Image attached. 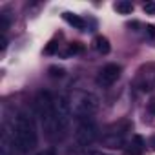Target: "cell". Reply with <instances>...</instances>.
Listing matches in <instances>:
<instances>
[{
  "mask_svg": "<svg viewBox=\"0 0 155 155\" xmlns=\"http://www.w3.org/2000/svg\"><path fill=\"white\" fill-rule=\"evenodd\" d=\"M35 113L49 139L60 137L58 124H57V113H55V101L49 91H38L35 97Z\"/></svg>",
  "mask_w": 155,
  "mask_h": 155,
  "instance_id": "obj_1",
  "label": "cell"
},
{
  "mask_svg": "<svg viewBox=\"0 0 155 155\" xmlns=\"http://www.w3.org/2000/svg\"><path fill=\"white\" fill-rule=\"evenodd\" d=\"M13 146L20 153H29L37 146V130L29 115L18 113L13 126Z\"/></svg>",
  "mask_w": 155,
  "mask_h": 155,
  "instance_id": "obj_2",
  "label": "cell"
},
{
  "mask_svg": "<svg viewBox=\"0 0 155 155\" xmlns=\"http://www.w3.org/2000/svg\"><path fill=\"white\" fill-rule=\"evenodd\" d=\"M97 108H99V99L93 93H77L71 99V110L77 115V119L93 115Z\"/></svg>",
  "mask_w": 155,
  "mask_h": 155,
  "instance_id": "obj_3",
  "label": "cell"
},
{
  "mask_svg": "<svg viewBox=\"0 0 155 155\" xmlns=\"http://www.w3.org/2000/svg\"><path fill=\"white\" fill-rule=\"evenodd\" d=\"M55 113H57V124H58V131L60 135H64L71 124V115H73V110H71V99L66 97V95H60L57 101H55Z\"/></svg>",
  "mask_w": 155,
  "mask_h": 155,
  "instance_id": "obj_4",
  "label": "cell"
},
{
  "mask_svg": "<svg viewBox=\"0 0 155 155\" xmlns=\"http://www.w3.org/2000/svg\"><path fill=\"white\" fill-rule=\"evenodd\" d=\"M97 135H99V128L90 117L79 119V124H77V130H75V139L81 146H90L97 139Z\"/></svg>",
  "mask_w": 155,
  "mask_h": 155,
  "instance_id": "obj_5",
  "label": "cell"
},
{
  "mask_svg": "<svg viewBox=\"0 0 155 155\" xmlns=\"http://www.w3.org/2000/svg\"><path fill=\"white\" fill-rule=\"evenodd\" d=\"M120 77V68L117 64H108L104 66L101 71H99V77H97V82L104 88L111 86L113 82H117V79Z\"/></svg>",
  "mask_w": 155,
  "mask_h": 155,
  "instance_id": "obj_6",
  "label": "cell"
},
{
  "mask_svg": "<svg viewBox=\"0 0 155 155\" xmlns=\"http://www.w3.org/2000/svg\"><path fill=\"white\" fill-rule=\"evenodd\" d=\"M142 151H144V140H142V137L135 135L131 146L124 151V155H142Z\"/></svg>",
  "mask_w": 155,
  "mask_h": 155,
  "instance_id": "obj_7",
  "label": "cell"
},
{
  "mask_svg": "<svg viewBox=\"0 0 155 155\" xmlns=\"http://www.w3.org/2000/svg\"><path fill=\"white\" fill-rule=\"evenodd\" d=\"M93 46H95V49L99 51V53H102V55H108L110 53V49H111V46H110V40L106 38V37H95V40H93Z\"/></svg>",
  "mask_w": 155,
  "mask_h": 155,
  "instance_id": "obj_8",
  "label": "cell"
},
{
  "mask_svg": "<svg viewBox=\"0 0 155 155\" xmlns=\"http://www.w3.org/2000/svg\"><path fill=\"white\" fill-rule=\"evenodd\" d=\"M64 20H66L69 26L77 28V29H84V28H86V22H84L79 15H73V13H64Z\"/></svg>",
  "mask_w": 155,
  "mask_h": 155,
  "instance_id": "obj_9",
  "label": "cell"
},
{
  "mask_svg": "<svg viewBox=\"0 0 155 155\" xmlns=\"http://www.w3.org/2000/svg\"><path fill=\"white\" fill-rule=\"evenodd\" d=\"M115 9L120 15H130L133 11V6H131V2H128V0H120V2L115 4Z\"/></svg>",
  "mask_w": 155,
  "mask_h": 155,
  "instance_id": "obj_10",
  "label": "cell"
},
{
  "mask_svg": "<svg viewBox=\"0 0 155 155\" xmlns=\"http://www.w3.org/2000/svg\"><path fill=\"white\" fill-rule=\"evenodd\" d=\"M64 68H58V66H51L49 68V75L53 77V79H60V77H64Z\"/></svg>",
  "mask_w": 155,
  "mask_h": 155,
  "instance_id": "obj_11",
  "label": "cell"
},
{
  "mask_svg": "<svg viewBox=\"0 0 155 155\" xmlns=\"http://www.w3.org/2000/svg\"><path fill=\"white\" fill-rule=\"evenodd\" d=\"M8 28H9V20H8V17H6V15H0V31L6 33Z\"/></svg>",
  "mask_w": 155,
  "mask_h": 155,
  "instance_id": "obj_12",
  "label": "cell"
},
{
  "mask_svg": "<svg viewBox=\"0 0 155 155\" xmlns=\"http://www.w3.org/2000/svg\"><path fill=\"white\" fill-rule=\"evenodd\" d=\"M81 51H82V46L79 42H73L69 46V49H68V55H75V53H81Z\"/></svg>",
  "mask_w": 155,
  "mask_h": 155,
  "instance_id": "obj_13",
  "label": "cell"
},
{
  "mask_svg": "<svg viewBox=\"0 0 155 155\" xmlns=\"http://www.w3.org/2000/svg\"><path fill=\"white\" fill-rule=\"evenodd\" d=\"M142 9H144L146 15H155V2H146L142 6Z\"/></svg>",
  "mask_w": 155,
  "mask_h": 155,
  "instance_id": "obj_14",
  "label": "cell"
},
{
  "mask_svg": "<svg viewBox=\"0 0 155 155\" xmlns=\"http://www.w3.org/2000/svg\"><path fill=\"white\" fill-rule=\"evenodd\" d=\"M148 113H150V115H155V99H151V101L148 102Z\"/></svg>",
  "mask_w": 155,
  "mask_h": 155,
  "instance_id": "obj_15",
  "label": "cell"
},
{
  "mask_svg": "<svg viewBox=\"0 0 155 155\" xmlns=\"http://www.w3.org/2000/svg\"><path fill=\"white\" fill-rule=\"evenodd\" d=\"M6 48H8V38H6V37L2 35V38H0V49H2V51H4Z\"/></svg>",
  "mask_w": 155,
  "mask_h": 155,
  "instance_id": "obj_16",
  "label": "cell"
},
{
  "mask_svg": "<svg viewBox=\"0 0 155 155\" xmlns=\"http://www.w3.org/2000/svg\"><path fill=\"white\" fill-rule=\"evenodd\" d=\"M55 48H57V44H55V42H51V44L46 48V53H53V51H55Z\"/></svg>",
  "mask_w": 155,
  "mask_h": 155,
  "instance_id": "obj_17",
  "label": "cell"
},
{
  "mask_svg": "<svg viewBox=\"0 0 155 155\" xmlns=\"http://www.w3.org/2000/svg\"><path fill=\"white\" fill-rule=\"evenodd\" d=\"M146 29H148V35H150V37H155V28H153V26H148Z\"/></svg>",
  "mask_w": 155,
  "mask_h": 155,
  "instance_id": "obj_18",
  "label": "cell"
},
{
  "mask_svg": "<svg viewBox=\"0 0 155 155\" xmlns=\"http://www.w3.org/2000/svg\"><path fill=\"white\" fill-rule=\"evenodd\" d=\"M38 155H55V151H51V150H46V151H40Z\"/></svg>",
  "mask_w": 155,
  "mask_h": 155,
  "instance_id": "obj_19",
  "label": "cell"
},
{
  "mask_svg": "<svg viewBox=\"0 0 155 155\" xmlns=\"http://www.w3.org/2000/svg\"><path fill=\"white\" fill-rule=\"evenodd\" d=\"M150 146L155 150V135H153V137H150Z\"/></svg>",
  "mask_w": 155,
  "mask_h": 155,
  "instance_id": "obj_20",
  "label": "cell"
},
{
  "mask_svg": "<svg viewBox=\"0 0 155 155\" xmlns=\"http://www.w3.org/2000/svg\"><path fill=\"white\" fill-rule=\"evenodd\" d=\"M88 155H106V153H101V151H90Z\"/></svg>",
  "mask_w": 155,
  "mask_h": 155,
  "instance_id": "obj_21",
  "label": "cell"
}]
</instances>
